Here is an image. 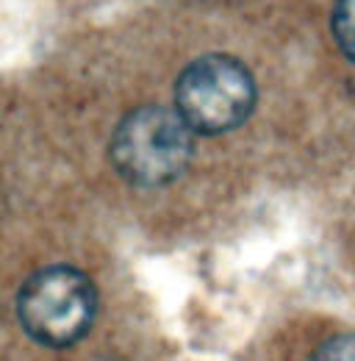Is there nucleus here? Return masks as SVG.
<instances>
[{
    "label": "nucleus",
    "mask_w": 355,
    "mask_h": 361,
    "mask_svg": "<svg viewBox=\"0 0 355 361\" xmlns=\"http://www.w3.org/2000/svg\"><path fill=\"white\" fill-rule=\"evenodd\" d=\"M108 156L114 170L133 186H167L186 173L194 156V131L175 106L147 103L117 123Z\"/></svg>",
    "instance_id": "1"
},
{
    "label": "nucleus",
    "mask_w": 355,
    "mask_h": 361,
    "mask_svg": "<svg viewBox=\"0 0 355 361\" xmlns=\"http://www.w3.org/2000/svg\"><path fill=\"white\" fill-rule=\"evenodd\" d=\"M256 78L230 53H206L183 67L175 81V111L203 136L228 134L256 109Z\"/></svg>",
    "instance_id": "2"
},
{
    "label": "nucleus",
    "mask_w": 355,
    "mask_h": 361,
    "mask_svg": "<svg viewBox=\"0 0 355 361\" xmlns=\"http://www.w3.org/2000/svg\"><path fill=\"white\" fill-rule=\"evenodd\" d=\"M97 314L94 283L75 267H44L34 272L20 295L17 317L31 339L47 348H70L89 334Z\"/></svg>",
    "instance_id": "3"
},
{
    "label": "nucleus",
    "mask_w": 355,
    "mask_h": 361,
    "mask_svg": "<svg viewBox=\"0 0 355 361\" xmlns=\"http://www.w3.org/2000/svg\"><path fill=\"white\" fill-rule=\"evenodd\" d=\"M330 31L344 59L355 64V0H336L333 17H330Z\"/></svg>",
    "instance_id": "4"
},
{
    "label": "nucleus",
    "mask_w": 355,
    "mask_h": 361,
    "mask_svg": "<svg viewBox=\"0 0 355 361\" xmlns=\"http://www.w3.org/2000/svg\"><path fill=\"white\" fill-rule=\"evenodd\" d=\"M311 361H355V334H339L322 342Z\"/></svg>",
    "instance_id": "5"
}]
</instances>
